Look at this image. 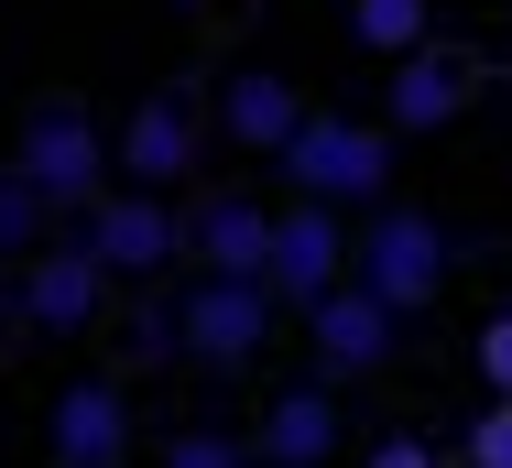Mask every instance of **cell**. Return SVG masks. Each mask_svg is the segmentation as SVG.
Wrapping results in <instances>:
<instances>
[{
	"mask_svg": "<svg viewBox=\"0 0 512 468\" xmlns=\"http://www.w3.org/2000/svg\"><path fill=\"white\" fill-rule=\"evenodd\" d=\"M393 120H349V109H306V131L273 153L284 196H327V207H382L393 196Z\"/></svg>",
	"mask_w": 512,
	"mask_h": 468,
	"instance_id": "6da1fadb",
	"label": "cell"
},
{
	"mask_svg": "<svg viewBox=\"0 0 512 468\" xmlns=\"http://www.w3.org/2000/svg\"><path fill=\"white\" fill-rule=\"evenodd\" d=\"M11 164L33 175V196L55 207V218H88L120 175V153H109V131L77 109V98H44V109H22V131H11Z\"/></svg>",
	"mask_w": 512,
	"mask_h": 468,
	"instance_id": "7a4b0ae2",
	"label": "cell"
},
{
	"mask_svg": "<svg viewBox=\"0 0 512 468\" xmlns=\"http://www.w3.org/2000/svg\"><path fill=\"white\" fill-rule=\"evenodd\" d=\"M349 283H371L393 316H425V305L447 294V218L382 196V207L360 218V262H349Z\"/></svg>",
	"mask_w": 512,
	"mask_h": 468,
	"instance_id": "3957f363",
	"label": "cell"
},
{
	"mask_svg": "<svg viewBox=\"0 0 512 468\" xmlns=\"http://www.w3.org/2000/svg\"><path fill=\"white\" fill-rule=\"evenodd\" d=\"M273 316H284V294H273V283H240V273H197V283H186V305H175L186 360L218 371V381H240L262 349H273Z\"/></svg>",
	"mask_w": 512,
	"mask_h": 468,
	"instance_id": "277c9868",
	"label": "cell"
},
{
	"mask_svg": "<svg viewBox=\"0 0 512 468\" xmlns=\"http://www.w3.org/2000/svg\"><path fill=\"white\" fill-rule=\"evenodd\" d=\"M77 229L109 262V283H164L175 262H197V229H186V207H164V186H109Z\"/></svg>",
	"mask_w": 512,
	"mask_h": 468,
	"instance_id": "5b68a950",
	"label": "cell"
},
{
	"mask_svg": "<svg viewBox=\"0 0 512 468\" xmlns=\"http://www.w3.org/2000/svg\"><path fill=\"white\" fill-rule=\"evenodd\" d=\"M349 262H360V229H349V207H327V196H284V218H273V294L306 316V305H327L338 283H349Z\"/></svg>",
	"mask_w": 512,
	"mask_h": 468,
	"instance_id": "8992f818",
	"label": "cell"
},
{
	"mask_svg": "<svg viewBox=\"0 0 512 468\" xmlns=\"http://www.w3.org/2000/svg\"><path fill=\"white\" fill-rule=\"evenodd\" d=\"M109 153H120V186H186L197 175V153H207V109L186 88H142L120 120H109Z\"/></svg>",
	"mask_w": 512,
	"mask_h": 468,
	"instance_id": "52a82bcc",
	"label": "cell"
},
{
	"mask_svg": "<svg viewBox=\"0 0 512 468\" xmlns=\"http://www.w3.org/2000/svg\"><path fill=\"white\" fill-rule=\"evenodd\" d=\"M99 305H109V262L88 251V229H77V240H44V251H22V262H11V316H22V327H44V338L99 327Z\"/></svg>",
	"mask_w": 512,
	"mask_h": 468,
	"instance_id": "ba28073f",
	"label": "cell"
},
{
	"mask_svg": "<svg viewBox=\"0 0 512 468\" xmlns=\"http://www.w3.org/2000/svg\"><path fill=\"white\" fill-rule=\"evenodd\" d=\"M306 338H316V381H371L382 360H393L404 316H393L371 283H338L327 305H306Z\"/></svg>",
	"mask_w": 512,
	"mask_h": 468,
	"instance_id": "9c48e42d",
	"label": "cell"
},
{
	"mask_svg": "<svg viewBox=\"0 0 512 468\" xmlns=\"http://www.w3.org/2000/svg\"><path fill=\"white\" fill-rule=\"evenodd\" d=\"M480 98V66L458 55V44H414V55H393V88H382V120L404 131V142H425V131H447L458 109Z\"/></svg>",
	"mask_w": 512,
	"mask_h": 468,
	"instance_id": "30bf717a",
	"label": "cell"
},
{
	"mask_svg": "<svg viewBox=\"0 0 512 468\" xmlns=\"http://www.w3.org/2000/svg\"><path fill=\"white\" fill-rule=\"evenodd\" d=\"M44 447H55V468H120L131 458V392L120 381H66L44 403Z\"/></svg>",
	"mask_w": 512,
	"mask_h": 468,
	"instance_id": "8fae6325",
	"label": "cell"
},
{
	"mask_svg": "<svg viewBox=\"0 0 512 468\" xmlns=\"http://www.w3.org/2000/svg\"><path fill=\"white\" fill-rule=\"evenodd\" d=\"M273 218H284V207H262V196H240V186L197 196V207H186V229H197V273L262 283V273H273Z\"/></svg>",
	"mask_w": 512,
	"mask_h": 468,
	"instance_id": "7c38bea8",
	"label": "cell"
},
{
	"mask_svg": "<svg viewBox=\"0 0 512 468\" xmlns=\"http://www.w3.org/2000/svg\"><path fill=\"white\" fill-rule=\"evenodd\" d=\"M306 109H316V98L295 88V77H273V66H240V77L218 88V131H229L240 153H262V164H273V153L306 131Z\"/></svg>",
	"mask_w": 512,
	"mask_h": 468,
	"instance_id": "4fadbf2b",
	"label": "cell"
},
{
	"mask_svg": "<svg viewBox=\"0 0 512 468\" xmlns=\"http://www.w3.org/2000/svg\"><path fill=\"white\" fill-rule=\"evenodd\" d=\"M251 447H262V468H327V458H338V381L273 392L262 425H251Z\"/></svg>",
	"mask_w": 512,
	"mask_h": 468,
	"instance_id": "5bb4252c",
	"label": "cell"
},
{
	"mask_svg": "<svg viewBox=\"0 0 512 468\" xmlns=\"http://www.w3.org/2000/svg\"><path fill=\"white\" fill-rule=\"evenodd\" d=\"M349 33H360V55H414V44H436V11L425 0H349Z\"/></svg>",
	"mask_w": 512,
	"mask_h": 468,
	"instance_id": "9a60e30c",
	"label": "cell"
},
{
	"mask_svg": "<svg viewBox=\"0 0 512 468\" xmlns=\"http://www.w3.org/2000/svg\"><path fill=\"white\" fill-rule=\"evenodd\" d=\"M153 468H262V447H251V436H229V425H186V436H164V447H153Z\"/></svg>",
	"mask_w": 512,
	"mask_h": 468,
	"instance_id": "2e32d148",
	"label": "cell"
},
{
	"mask_svg": "<svg viewBox=\"0 0 512 468\" xmlns=\"http://www.w3.org/2000/svg\"><path fill=\"white\" fill-rule=\"evenodd\" d=\"M44 196H33V175L22 164H0V262H22V251H44Z\"/></svg>",
	"mask_w": 512,
	"mask_h": 468,
	"instance_id": "e0dca14e",
	"label": "cell"
},
{
	"mask_svg": "<svg viewBox=\"0 0 512 468\" xmlns=\"http://www.w3.org/2000/svg\"><path fill=\"white\" fill-rule=\"evenodd\" d=\"M458 468H512V392H491V403L469 414V436H458Z\"/></svg>",
	"mask_w": 512,
	"mask_h": 468,
	"instance_id": "ac0fdd59",
	"label": "cell"
},
{
	"mask_svg": "<svg viewBox=\"0 0 512 468\" xmlns=\"http://www.w3.org/2000/svg\"><path fill=\"white\" fill-rule=\"evenodd\" d=\"M469 371H480V392H512V305H491V316H480V338H469Z\"/></svg>",
	"mask_w": 512,
	"mask_h": 468,
	"instance_id": "d6986e66",
	"label": "cell"
},
{
	"mask_svg": "<svg viewBox=\"0 0 512 468\" xmlns=\"http://www.w3.org/2000/svg\"><path fill=\"white\" fill-rule=\"evenodd\" d=\"M360 468H447V458H436V447L404 425V436H371V458H360Z\"/></svg>",
	"mask_w": 512,
	"mask_h": 468,
	"instance_id": "ffe728a7",
	"label": "cell"
}]
</instances>
